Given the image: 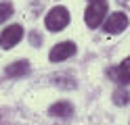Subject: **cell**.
I'll list each match as a JSON object with an SVG mask.
<instances>
[{"instance_id": "obj_9", "label": "cell", "mask_w": 130, "mask_h": 125, "mask_svg": "<svg viewBox=\"0 0 130 125\" xmlns=\"http://www.w3.org/2000/svg\"><path fill=\"white\" fill-rule=\"evenodd\" d=\"M130 102V92L126 88H118L116 92H113V104L118 106H126Z\"/></svg>"}, {"instance_id": "obj_5", "label": "cell", "mask_w": 130, "mask_h": 125, "mask_svg": "<svg viewBox=\"0 0 130 125\" xmlns=\"http://www.w3.org/2000/svg\"><path fill=\"white\" fill-rule=\"evenodd\" d=\"M74 54H76V44L74 42H61V44H57L51 50L48 58H51L53 63H61V61H65V58H71Z\"/></svg>"}, {"instance_id": "obj_12", "label": "cell", "mask_w": 130, "mask_h": 125, "mask_svg": "<svg viewBox=\"0 0 130 125\" xmlns=\"http://www.w3.org/2000/svg\"><path fill=\"white\" fill-rule=\"evenodd\" d=\"M29 40H31V44H34V46H40V36H38L36 31H34V33L29 36Z\"/></svg>"}, {"instance_id": "obj_7", "label": "cell", "mask_w": 130, "mask_h": 125, "mask_svg": "<svg viewBox=\"0 0 130 125\" xmlns=\"http://www.w3.org/2000/svg\"><path fill=\"white\" fill-rule=\"evenodd\" d=\"M48 113L53 117H59V119H69V117L74 115V104L67 102V100H59V102H55L48 108Z\"/></svg>"}, {"instance_id": "obj_1", "label": "cell", "mask_w": 130, "mask_h": 125, "mask_svg": "<svg viewBox=\"0 0 130 125\" xmlns=\"http://www.w3.org/2000/svg\"><path fill=\"white\" fill-rule=\"evenodd\" d=\"M44 25L48 31H61L63 27L69 25V11L65 6H55L51 8V13L46 15L44 19Z\"/></svg>"}, {"instance_id": "obj_10", "label": "cell", "mask_w": 130, "mask_h": 125, "mask_svg": "<svg viewBox=\"0 0 130 125\" xmlns=\"http://www.w3.org/2000/svg\"><path fill=\"white\" fill-rule=\"evenodd\" d=\"M11 15H13V4H9V2H0V23H4Z\"/></svg>"}, {"instance_id": "obj_4", "label": "cell", "mask_w": 130, "mask_h": 125, "mask_svg": "<svg viewBox=\"0 0 130 125\" xmlns=\"http://www.w3.org/2000/svg\"><path fill=\"white\" fill-rule=\"evenodd\" d=\"M23 40V29H21V25H9L2 33H0V44H2V48H13V46H17L19 42Z\"/></svg>"}, {"instance_id": "obj_14", "label": "cell", "mask_w": 130, "mask_h": 125, "mask_svg": "<svg viewBox=\"0 0 130 125\" xmlns=\"http://www.w3.org/2000/svg\"><path fill=\"white\" fill-rule=\"evenodd\" d=\"M90 2H96V0H90Z\"/></svg>"}, {"instance_id": "obj_8", "label": "cell", "mask_w": 130, "mask_h": 125, "mask_svg": "<svg viewBox=\"0 0 130 125\" xmlns=\"http://www.w3.org/2000/svg\"><path fill=\"white\" fill-rule=\"evenodd\" d=\"M6 77L11 79H17V77H25V75L29 73V63L27 61H15L13 65L6 67Z\"/></svg>"}, {"instance_id": "obj_6", "label": "cell", "mask_w": 130, "mask_h": 125, "mask_svg": "<svg viewBox=\"0 0 130 125\" xmlns=\"http://www.w3.org/2000/svg\"><path fill=\"white\" fill-rule=\"evenodd\" d=\"M109 77L113 81H118V83H130V56L124 58L118 67H113V69H109Z\"/></svg>"}, {"instance_id": "obj_11", "label": "cell", "mask_w": 130, "mask_h": 125, "mask_svg": "<svg viewBox=\"0 0 130 125\" xmlns=\"http://www.w3.org/2000/svg\"><path fill=\"white\" fill-rule=\"evenodd\" d=\"M69 77H57V86H61V88H76V81L71 79V81H67Z\"/></svg>"}, {"instance_id": "obj_3", "label": "cell", "mask_w": 130, "mask_h": 125, "mask_svg": "<svg viewBox=\"0 0 130 125\" xmlns=\"http://www.w3.org/2000/svg\"><path fill=\"white\" fill-rule=\"evenodd\" d=\"M128 15L126 13H111L107 19H105L103 23V27L107 33H122L126 27H128Z\"/></svg>"}, {"instance_id": "obj_2", "label": "cell", "mask_w": 130, "mask_h": 125, "mask_svg": "<svg viewBox=\"0 0 130 125\" xmlns=\"http://www.w3.org/2000/svg\"><path fill=\"white\" fill-rule=\"evenodd\" d=\"M105 15H107V2H105V0H96V2H90V6L86 8L84 21H86L88 27L94 29L105 21Z\"/></svg>"}, {"instance_id": "obj_13", "label": "cell", "mask_w": 130, "mask_h": 125, "mask_svg": "<svg viewBox=\"0 0 130 125\" xmlns=\"http://www.w3.org/2000/svg\"><path fill=\"white\" fill-rule=\"evenodd\" d=\"M118 2H120V4H124V6H128V8H130V0H118Z\"/></svg>"}]
</instances>
